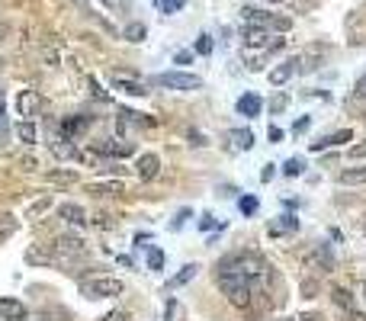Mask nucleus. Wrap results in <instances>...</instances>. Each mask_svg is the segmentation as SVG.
<instances>
[{"label": "nucleus", "mask_w": 366, "mask_h": 321, "mask_svg": "<svg viewBox=\"0 0 366 321\" xmlns=\"http://www.w3.org/2000/svg\"><path fill=\"white\" fill-rule=\"evenodd\" d=\"M46 209H48V199H39V203L29 209V212H32V215H42V212H46Z\"/></svg>", "instance_id": "obj_45"}, {"label": "nucleus", "mask_w": 366, "mask_h": 321, "mask_svg": "<svg viewBox=\"0 0 366 321\" xmlns=\"http://www.w3.org/2000/svg\"><path fill=\"white\" fill-rule=\"evenodd\" d=\"M260 109H264V103H260L257 93H244L241 100H238V113L248 116V119H254V116H260Z\"/></svg>", "instance_id": "obj_18"}, {"label": "nucleus", "mask_w": 366, "mask_h": 321, "mask_svg": "<svg viewBox=\"0 0 366 321\" xmlns=\"http://www.w3.org/2000/svg\"><path fill=\"white\" fill-rule=\"evenodd\" d=\"M280 219H283V222L273 225L270 235H280V231H299V219H292V215H280Z\"/></svg>", "instance_id": "obj_29"}, {"label": "nucleus", "mask_w": 366, "mask_h": 321, "mask_svg": "<svg viewBox=\"0 0 366 321\" xmlns=\"http://www.w3.org/2000/svg\"><path fill=\"white\" fill-rule=\"evenodd\" d=\"M46 180H52V184H74L77 174L74 170H52V174H46Z\"/></svg>", "instance_id": "obj_30"}, {"label": "nucleus", "mask_w": 366, "mask_h": 321, "mask_svg": "<svg viewBox=\"0 0 366 321\" xmlns=\"http://www.w3.org/2000/svg\"><path fill=\"white\" fill-rule=\"evenodd\" d=\"M219 289L229 296V302L235 308H248L254 299V280L251 276H215Z\"/></svg>", "instance_id": "obj_2"}, {"label": "nucleus", "mask_w": 366, "mask_h": 321, "mask_svg": "<svg viewBox=\"0 0 366 321\" xmlns=\"http://www.w3.org/2000/svg\"><path fill=\"white\" fill-rule=\"evenodd\" d=\"M132 151L129 142H122V138H103V142H97V154H109V158H126V154Z\"/></svg>", "instance_id": "obj_14"}, {"label": "nucleus", "mask_w": 366, "mask_h": 321, "mask_svg": "<svg viewBox=\"0 0 366 321\" xmlns=\"http://www.w3.org/2000/svg\"><path fill=\"white\" fill-rule=\"evenodd\" d=\"M126 292V283L119 276H90L81 280V296L84 299H116Z\"/></svg>", "instance_id": "obj_3"}, {"label": "nucleus", "mask_w": 366, "mask_h": 321, "mask_svg": "<svg viewBox=\"0 0 366 321\" xmlns=\"http://www.w3.org/2000/svg\"><path fill=\"white\" fill-rule=\"evenodd\" d=\"M164 267V251L161 247H151L148 251V270H161Z\"/></svg>", "instance_id": "obj_34"}, {"label": "nucleus", "mask_w": 366, "mask_h": 321, "mask_svg": "<svg viewBox=\"0 0 366 321\" xmlns=\"http://www.w3.org/2000/svg\"><path fill=\"white\" fill-rule=\"evenodd\" d=\"M10 138V123H7V97L0 93V142Z\"/></svg>", "instance_id": "obj_26"}, {"label": "nucleus", "mask_w": 366, "mask_h": 321, "mask_svg": "<svg viewBox=\"0 0 366 321\" xmlns=\"http://www.w3.org/2000/svg\"><path fill=\"white\" fill-rule=\"evenodd\" d=\"M309 125H312V119H309V116H302V119H299V123L292 125V135H302V132L309 129Z\"/></svg>", "instance_id": "obj_41"}, {"label": "nucleus", "mask_w": 366, "mask_h": 321, "mask_svg": "<svg viewBox=\"0 0 366 321\" xmlns=\"http://www.w3.org/2000/svg\"><path fill=\"white\" fill-rule=\"evenodd\" d=\"M351 158H353V160H357V158H366V138L360 142V145H353V148H351Z\"/></svg>", "instance_id": "obj_42"}, {"label": "nucleus", "mask_w": 366, "mask_h": 321, "mask_svg": "<svg viewBox=\"0 0 366 321\" xmlns=\"http://www.w3.org/2000/svg\"><path fill=\"white\" fill-rule=\"evenodd\" d=\"M135 174L142 184H148V180H154V177L161 174V158L154 151H145V154H138L135 160Z\"/></svg>", "instance_id": "obj_8"}, {"label": "nucleus", "mask_w": 366, "mask_h": 321, "mask_svg": "<svg viewBox=\"0 0 366 321\" xmlns=\"http://www.w3.org/2000/svg\"><path fill=\"white\" fill-rule=\"evenodd\" d=\"M52 154H55V158H65V160H74L81 151H77V148H74V142H65V138H55V142H52Z\"/></svg>", "instance_id": "obj_22"}, {"label": "nucleus", "mask_w": 366, "mask_h": 321, "mask_svg": "<svg viewBox=\"0 0 366 321\" xmlns=\"http://www.w3.org/2000/svg\"><path fill=\"white\" fill-rule=\"evenodd\" d=\"M0 321H26V306L20 299H0Z\"/></svg>", "instance_id": "obj_12"}, {"label": "nucleus", "mask_w": 366, "mask_h": 321, "mask_svg": "<svg viewBox=\"0 0 366 321\" xmlns=\"http://www.w3.org/2000/svg\"><path fill=\"white\" fill-rule=\"evenodd\" d=\"M241 20H244V26H264V29L273 26V29H280V32H286L292 26V20H286V16H270L257 7H241Z\"/></svg>", "instance_id": "obj_5"}, {"label": "nucleus", "mask_w": 366, "mask_h": 321, "mask_svg": "<svg viewBox=\"0 0 366 321\" xmlns=\"http://www.w3.org/2000/svg\"><path fill=\"white\" fill-rule=\"evenodd\" d=\"M20 168L23 170H39V158L36 154H20Z\"/></svg>", "instance_id": "obj_39"}, {"label": "nucleus", "mask_w": 366, "mask_h": 321, "mask_svg": "<svg viewBox=\"0 0 366 321\" xmlns=\"http://www.w3.org/2000/svg\"><path fill=\"white\" fill-rule=\"evenodd\" d=\"M10 32H13V29H10V23H0V46L10 39Z\"/></svg>", "instance_id": "obj_47"}, {"label": "nucleus", "mask_w": 366, "mask_h": 321, "mask_svg": "<svg viewBox=\"0 0 366 321\" xmlns=\"http://www.w3.org/2000/svg\"><path fill=\"white\" fill-rule=\"evenodd\" d=\"M363 235H366V225H363Z\"/></svg>", "instance_id": "obj_56"}, {"label": "nucleus", "mask_w": 366, "mask_h": 321, "mask_svg": "<svg viewBox=\"0 0 366 321\" xmlns=\"http://www.w3.org/2000/svg\"><path fill=\"white\" fill-rule=\"evenodd\" d=\"M270 177H273V164H267V168H264V174H260V180H264V184H267Z\"/></svg>", "instance_id": "obj_50"}, {"label": "nucleus", "mask_w": 366, "mask_h": 321, "mask_svg": "<svg viewBox=\"0 0 366 321\" xmlns=\"http://www.w3.org/2000/svg\"><path fill=\"white\" fill-rule=\"evenodd\" d=\"M357 93H360V97H366V77H363V81H357Z\"/></svg>", "instance_id": "obj_52"}, {"label": "nucleus", "mask_w": 366, "mask_h": 321, "mask_svg": "<svg viewBox=\"0 0 366 321\" xmlns=\"http://www.w3.org/2000/svg\"><path fill=\"white\" fill-rule=\"evenodd\" d=\"M158 87H168V90H199L203 81L196 74H183V71H164V74L154 77Z\"/></svg>", "instance_id": "obj_6"}, {"label": "nucleus", "mask_w": 366, "mask_h": 321, "mask_svg": "<svg viewBox=\"0 0 366 321\" xmlns=\"http://www.w3.org/2000/svg\"><path fill=\"white\" fill-rule=\"evenodd\" d=\"M302 267H318L321 273H331V270H334V257H331L328 245H318L312 254H305V257H302Z\"/></svg>", "instance_id": "obj_9"}, {"label": "nucleus", "mask_w": 366, "mask_h": 321, "mask_svg": "<svg viewBox=\"0 0 366 321\" xmlns=\"http://www.w3.org/2000/svg\"><path fill=\"white\" fill-rule=\"evenodd\" d=\"M296 71H299V58H290V62H283L280 68L270 71V84H273V87H283L292 74H296Z\"/></svg>", "instance_id": "obj_16"}, {"label": "nucleus", "mask_w": 366, "mask_h": 321, "mask_svg": "<svg viewBox=\"0 0 366 321\" xmlns=\"http://www.w3.org/2000/svg\"><path fill=\"white\" fill-rule=\"evenodd\" d=\"M199 225H203V228H212L215 219H212V215H203V222H199Z\"/></svg>", "instance_id": "obj_51"}, {"label": "nucleus", "mask_w": 366, "mask_h": 321, "mask_svg": "<svg viewBox=\"0 0 366 321\" xmlns=\"http://www.w3.org/2000/svg\"><path fill=\"white\" fill-rule=\"evenodd\" d=\"M87 123H90L87 116H71V119H65V123H61V138H65V142H74V138L87 129Z\"/></svg>", "instance_id": "obj_15"}, {"label": "nucleus", "mask_w": 366, "mask_h": 321, "mask_svg": "<svg viewBox=\"0 0 366 321\" xmlns=\"http://www.w3.org/2000/svg\"><path fill=\"white\" fill-rule=\"evenodd\" d=\"M109 84H113V90H122V93H129V97H145L148 87L142 77H132V74H122V71H113L109 74Z\"/></svg>", "instance_id": "obj_7"}, {"label": "nucleus", "mask_w": 366, "mask_h": 321, "mask_svg": "<svg viewBox=\"0 0 366 321\" xmlns=\"http://www.w3.org/2000/svg\"><path fill=\"white\" fill-rule=\"evenodd\" d=\"M302 170H305V160L302 158H290L286 164H283V174H286V177H299Z\"/></svg>", "instance_id": "obj_31"}, {"label": "nucleus", "mask_w": 366, "mask_h": 321, "mask_svg": "<svg viewBox=\"0 0 366 321\" xmlns=\"http://www.w3.org/2000/svg\"><path fill=\"white\" fill-rule=\"evenodd\" d=\"M241 42L248 48H264V46H270V29H264V26H244Z\"/></svg>", "instance_id": "obj_11"}, {"label": "nucleus", "mask_w": 366, "mask_h": 321, "mask_svg": "<svg viewBox=\"0 0 366 321\" xmlns=\"http://www.w3.org/2000/svg\"><path fill=\"white\" fill-rule=\"evenodd\" d=\"M363 302H366V283H363Z\"/></svg>", "instance_id": "obj_55"}, {"label": "nucleus", "mask_w": 366, "mask_h": 321, "mask_svg": "<svg viewBox=\"0 0 366 321\" xmlns=\"http://www.w3.org/2000/svg\"><path fill=\"white\" fill-rule=\"evenodd\" d=\"M331 296H334V302H337L341 308H347V312L353 308V296L344 289V286H334V289H331Z\"/></svg>", "instance_id": "obj_27"}, {"label": "nucleus", "mask_w": 366, "mask_h": 321, "mask_svg": "<svg viewBox=\"0 0 366 321\" xmlns=\"http://www.w3.org/2000/svg\"><path fill=\"white\" fill-rule=\"evenodd\" d=\"M351 138H353L351 129H341V132H334V135H325V138H318V142H312V151H325V148L344 145V142H351Z\"/></svg>", "instance_id": "obj_17"}, {"label": "nucleus", "mask_w": 366, "mask_h": 321, "mask_svg": "<svg viewBox=\"0 0 366 321\" xmlns=\"http://www.w3.org/2000/svg\"><path fill=\"white\" fill-rule=\"evenodd\" d=\"M177 318H180V302H177V299H170L168 308H164V321H177Z\"/></svg>", "instance_id": "obj_37"}, {"label": "nucleus", "mask_w": 366, "mask_h": 321, "mask_svg": "<svg viewBox=\"0 0 366 321\" xmlns=\"http://www.w3.org/2000/svg\"><path fill=\"white\" fill-rule=\"evenodd\" d=\"M90 193H97V196H113V193H122V184L116 180V184H100V186H90Z\"/></svg>", "instance_id": "obj_33"}, {"label": "nucleus", "mask_w": 366, "mask_h": 321, "mask_svg": "<svg viewBox=\"0 0 366 321\" xmlns=\"http://www.w3.org/2000/svg\"><path fill=\"white\" fill-rule=\"evenodd\" d=\"M58 219L61 222H68V225H74V228H84L90 219H87V212H84V206H77V203H61L58 206Z\"/></svg>", "instance_id": "obj_10"}, {"label": "nucleus", "mask_w": 366, "mask_h": 321, "mask_svg": "<svg viewBox=\"0 0 366 321\" xmlns=\"http://www.w3.org/2000/svg\"><path fill=\"white\" fill-rule=\"evenodd\" d=\"M187 7V0H158V10L164 16H170V13H180V10Z\"/></svg>", "instance_id": "obj_28"}, {"label": "nucleus", "mask_w": 366, "mask_h": 321, "mask_svg": "<svg viewBox=\"0 0 366 321\" xmlns=\"http://www.w3.org/2000/svg\"><path fill=\"white\" fill-rule=\"evenodd\" d=\"M196 264H187V267H180V273L177 276H170L168 283H164V292H170V289H180V286H187L193 280V276H196Z\"/></svg>", "instance_id": "obj_19"}, {"label": "nucleus", "mask_w": 366, "mask_h": 321, "mask_svg": "<svg viewBox=\"0 0 366 321\" xmlns=\"http://www.w3.org/2000/svg\"><path fill=\"white\" fill-rule=\"evenodd\" d=\"M229 138L235 142V148H241V151H251L254 148V132L251 129H231Z\"/></svg>", "instance_id": "obj_23"}, {"label": "nucleus", "mask_w": 366, "mask_h": 321, "mask_svg": "<svg viewBox=\"0 0 366 321\" xmlns=\"http://www.w3.org/2000/svg\"><path fill=\"white\" fill-rule=\"evenodd\" d=\"M87 87H90V90H93V97H97V100H107V93L100 90V87H97V81H93V77H90V81H87Z\"/></svg>", "instance_id": "obj_46"}, {"label": "nucleus", "mask_w": 366, "mask_h": 321, "mask_svg": "<svg viewBox=\"0 0 366 321\" xmlns=\"http://www.w3.org/2000/svg\"><path fill=\"white\" fill-rule=\"evenodd\" d=\"M267 4H283V0H267Z\"/></svg>", "instance_id": "obj_54"}, {"label": "nucleus", "mask_w": 366, "mask_h": 321, "mask_svg": "<svg viewBox=\"0 0 366 321\" xmlns=\"http://www.w3.org/2000/svg\"><path fill=\"white\" fill-rule=\"evenodd\" d=\"M286 103H290V97H286V93H280V97L270 103V113H280V109H286Z\"/></svg>", "instance_id": "obj_40"}, {"label": "nucleus", "mask_w": 366, "mask_h": 321, "mask_svg": "<svg viewBox=\"0 0 366 321\" xmlns=\"http://www.w3.org/2000/svg\"><path fill=\"white\" fill-rule=\"evenodd\" d=\"M196 52L199 55H212V36H199L196 39Z\"/></svg>", "instance_id": "obj_38"}, {"label": "nucleus", "mask_w": 366, "mask_h": 321, "mask_svg": "<svg viewBox=\"0 0 366 321\" xmlns=\"http://www.w3.org/2000/svg\"><path fill=\"white\" fill-rule=\"evenodd\" d=\"M337 184L341 186H360L366 184V168H347L337 174Z\"/></svg>", "instance_id": "obj_20"}, {"label": "nucleus", "mask_w": 366, "mask_h": 321, "mask_svg": "<svg viewBox=\"0 0 366 321\" xmlns=\"http://www.w3.org/2000/svg\"><path fill=\"white\" fill-rule=\"evenodd\" d=\"M193 62V52H177L174 55V64H190Z\"/></svg>", "instance_id": "obj_43"}, {"label": "nucleus", "mask_w": 366, "mask_h": 321, "mask_svg": "<svg viewBox=\"0 0 366 321\" xmlns=\"http://www.w3.org/2000/svg\"><path fill=\"white\" fill-rule=\"evenodd\" d=\"M26 260H29V264H52V254H46V251H36V247H29V251H26Z\"/></svg>", "instance_id": "obj_35"}, {"label": "nucleus", "mask_w": 366, "mask_h": 321, "mask_svg": "<svg viewBox=\"0 0 366 321\" xmlns=\"http://www.w3.org/2000/svg\"><path fill=\"white\" fill-rule=\"evenodd\" d=\"M16 109H20V116H26V123H32V119L39 116V93L23 90L20 97H16Z\"/></svg>", "instance_id": "obj_13"}, {"label": "nucleus", "mask_w": 366, "mask_h": 321, "mask_svg": "<svg viewBox=\"0 0 366 321\" xmlns=\"http://www.w3.org/2000/svg\"><path fill=\"white\" fill-rule=\"evenodd\" d=\"M145 36H148L145 23H129L126 29H122V39H129V42H142Z\"/></svg>", "instance_id": "obj_24"}, {"label": "nucleus", "mask_w": 366, "mask_h": 321, "mask_svg": "<svg viewBox=\"0 0 366 321\" xmlns=\"http://www.w3.org/2000/svg\"><path fill=\"white\" fill-rule=\"evenodd\" d=\"M257 206H260L257 196H241V199H238V209H241L244 215H254V212H257Z\"/></svg>", "instance_id": "obj_32"}, {"label": "nucleus", "mask_w": 366, "mask_h": 321, "mask_svg": "<svg viewBox=\"0 0 366 321\" xmlns=\"http://www.w3.org/2000/svg\"><path fill=\"white\" fill-rule=\"evenodd\" d=\"M302 321H321V315H302Z\"/></svg>", "instance_id": "obj_53"}, {"label": "nucleus", "mask_w": 366, "mask_h": 321, "mask_svg": "<svg viewBox=\"0 0 366 321\" xmlns=\"http://www.w3.org/2000/svg\"><path fill=\"white\" fill-rule=\"evenodd\" d=\"M267 138H270V142H280V138H283V132H280V129H276V125H270V132H267Z\"/></svg>", "instance_id": "obj_48"}, {"label": "nucleus", "mask_w": 366, "mask_h": 321, "mask_svg": "<svg viewBox=\"0 0 366 321\" xmlns=\"http://www.w3.org/2000/svg\"><path fill=\"white\" fill-rule=\"evenodd\" d=\"M20 228V222H16V215L7 212V209H0V245L7 241V238H13V231Z\"/></svg>", "instance_id": "obj_21"}, {"label": "nucleus", "mask_w": 366, "mask_h": 321, "mask_svg": "<svg viewBox=\"0 0 366 321\" xmlns=\"http://www.w3.org/2000/svg\"><path fill=\"white\" fill-rule=\"evenodd\" d=\"M347 318H351V321H366V315L357 312V308H351V312H347Z\"/></svg>", "instance_id": "obj_49"}, {"label": "nucleus", "mask_w": 366, "mask_h": 321, "mask_svg": "<svg viewBox=\"0 0 366 321\" xmlns=\"http://www.w3.org/2000/svg\"><path fill=\"white\" fill-rule=\"evenodd\" d=\"M16 135L23 138L26 145H36V138H39V132H36V125H32V123H26V119H23V123L16 125Z\"/></svg>", "instance_id": "obj_25"}, {"label": "nucleus", "mask_w": 366, "mask_h": 321, "mask_svg": "<svg viewBox=\"0 0 366 321\" xmlns=\"http://www.w3.org/2000/svg\"><path fill=\"white\" fill-rule=\"evenodd\" d=\"M84 251H87L84 238L61 235V238H55V245H52V260H55V264H71V260L84 257Z\"/></svg>", "instance_id": "obj_4"}, {"label": "nucleus", "mask_w": 366, "mask_h": 321, "mask_svg": "<svg viewBox=\"0 0 366 321\" xmlns=\"http://www.w3.org/2000/svg\"><path fill=\"white\" fill-rule=\"evenodd\" d=\"M267 273V264H264V257H257V254H229V257H222L219 264H215V276H251V280H257V276Z\"/></svg>", "instance_id": "obj_1"}, {"label": "nucleus", "mask_w": 366, "mask_h": 321, "mask_svg": "<svg viewBox=\"0 0 366 321\" xmlns=\"http://www.w3.org/2000/svg\"><path fill=\"white\" fill-rule=\"evenodd\" d=\"M93 225H97V228H113L109 215H97V219H93Z\"/></svg>", "instance_id": "obj_44"}, {"label": "nucleus", "mask_w": 366, "mask_h": 321, "mask_svg": "<svg viewBox=\"0 0 366 321\" xmlns=\"http://www.w3.org/2000/svg\"><path fill=\"white\" fill-rule=\"evenodd\" d=\"M100 321H135V318H132V312H126V308H113V312H107Z\"/></svg>", "instance_id": "obj_36"}]
</instances>
